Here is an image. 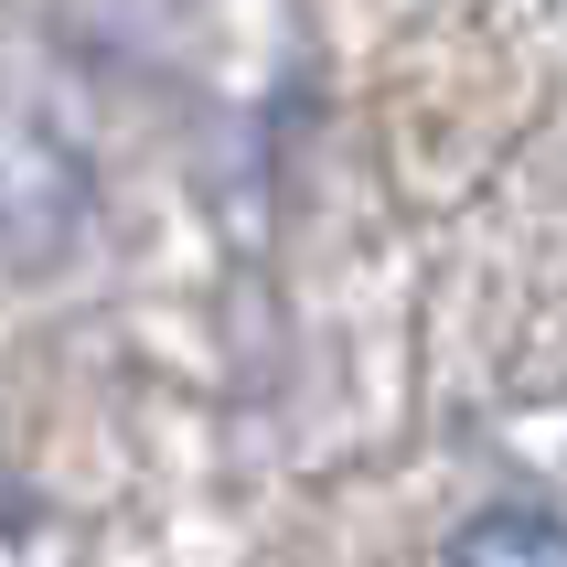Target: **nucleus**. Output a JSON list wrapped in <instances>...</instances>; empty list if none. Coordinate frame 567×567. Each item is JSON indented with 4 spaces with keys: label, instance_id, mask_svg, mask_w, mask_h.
I'll return each mask as SVG.
<instances>
[{
    "label": "nucleus",
    "instance_id": "nucleus-1",
    "mask_svg": "<svg viewBox=\"0 0 567 567\" xmlns=\"http://www.w3.org/2000/svg\"><path fill=\"white\" fill-rule=\"evenodd\" d=\"M86 225V161L43 118H0V268H54Z\"/></svg>",
    "mask_w": 567,
    "mask_h": 567
},
{
    "label": "nucleus",
    "instance_id": "nucleus-2",
    "mask_svg": "<svg viewBox=\"0 0 567 567\" xmlns=\"http://www.w3.org/2000/svg\"><path fill=\"white\" fill-rule=\"evenodd\" d=\"M450 567H567V525H546V514H482L472 536L450 546Z\"/></svg>",
    "mask_w": 567,
    "mask_h": 567
}]
</instances>
